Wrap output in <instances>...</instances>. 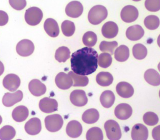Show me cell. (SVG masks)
<instances>
[{"instance_id": "obj_25", "label": "cell", "mask_w": 160, "mask_h": 140, "mask_svg": "<svg viewBox=\"0 0 160 140\" xmlns=\"http://www.w3.org/2000/svg\"><path fill=\"white\" fill-rule=\"evenodd\" d=\"M115 101V96L114 93L111 91H104L100 96V102L101 105L105 108L111 107Z\"/></svg>"}, {"instance_id": "obj_6", "label": "cell", "mask_w": 160, "mask_h": 140, "mask_svg": "<svg viewBox=\"0 0 160 140\" xmlns=\"http://www.w3.org/2000/svg\"><path fill=\"white\" fill-rule=\"evenodd\" d=\"M16 50L22 57H28L34 52V45L30 40L23 39L17 43Z\"/></svg>"}, {"instance_id": "obj_40", "label": "cell", "mask_w": 160, "mask_h": 140, "mask_svg": "<svg viewBox=\"0 0 160 140\" xmlns=\"http://www.w3.org/2000/svg\"><path fill=\"white\" fill-rule=\"evenodd\" d=\"M145 7L149 11H158L160 10V1L159 0H146L145 2Z\"/></svg>"}, {"instance_id": "obj_27", "label": "cell", "mask_w": 160, "mask_h": 140, "mask_svg": "<svg viewBox=\"0 0 160 140\" xmlns=\"http://www.w3.org/2000/svg\"><path fill=\"white\" fill-rule=\"evenodd\" d=\"M96 82L98 84L102 87L110 86L113 83V77L110 72H101L96 76Z\"/></svg>"}, {"instance_id": "obj_37", "label": "cell", "mask_w": 160, "mask_h": 140, "mask_svg": "<svg viewBox=\"0 0 160 140\" xmlns=\"http://www.w3.org/2000/svg\"><path fill=\"white\" fill-rule=\"evenodd\" d=\"M118 46V43L116 41L113 42H106L102 41L99 45V49L101 52L104 53H110L112 55L114 53L115 48Z\"/></svg>"}, {"instance_id": "obj_12", "label": "cell", "mask_w": 160, "mask_h": 140, "mask_svg": "<svg viewBox=\"0 0 160 140\" xmlns=\"http://www.w3.org/2000/svg\"><path fill=\"white\" fill-rule=\"evenodd\" d=\"M56 85L58 88L67 90L73 86V80L72 77L64 72H60L55 78Z\"/></svg>"}, {"instance_id": "obj_11", "label": "cell", "mask_w": 160, "mask_h": 140, "mask_svg": "<svg viewBox=\"0 0 160 140\" xmlns=\"http://www.w3.org/2000/svg\"><path fill=\"white\" fill-rule=\"evenodd\" d=\"M84 10L82 3L77 1H73L69 3L65 8V13L67 16L71 18H78L81 16Z\"/></svg>"}, {"instance_id": "obj_38", "label": "cell", "mask_w": 160, "mask_h": 140, "mask_svg": "<svg viewBox=\"0 0 160 140\" xmlns=\"http://www.w3.org/2000/svg\"><path fill=\"white\" fill-rule=\"evenodd\" d=\"M98 38L96 34L91 31L86 32L82 38L83 43L87 47H92L94 46L97 42Z\"/></svg>"}, {"instance_id": "obj_16", "label": "cell", "mask_w": 160, "mask_h": 140, "mask_svg": "<svg viewBox=\"0 0 160 140\" xmlns=\"http://www.w3.org/2000/svg\"><path fill=\"white\" fill-rule=\"evenodd\" d=\"M144 35V30L139 25H133L128 27L126 31V36L128 39L132 41L140 40Z\"/></svg>"}, {"instance_id": "obj_9", "label": "cell", "mask_w": 160, "mask_h": 140, "mask_svg": "<svg viewBox=\"0 0 160 140\" xmlns=\"http://www.w3.org/2000/svg\"><path fill=\"white\" fill-rule=\"evenodd\" d=\"M71 102L75 106H84L88 101V97L84 91L77 89L72 92L70 96Z\"/></svg>"}, {"instance_id": "obj_13", "label": "cell", "mask_w": 160, "mask_h": 140, "mask_svg": "<svg viewBox=\"0 0 160 140\" xmlns=\"http://www.w3.org/2000/svg\"><path fill=\"white\" fill-rule=\"evenodd\" d=\"M131 136L134 140H146L148 138V129L142 124H136L132 129Z\"/></svg>"}, {"instance_id": "obj_4", "label": "cell", "mask_w": 160, "mask_h": 140, "mask_svg": "<svg viewBox=\"0 0 160 140\" xmlns=\"http://www.w3.org/2000/svg\"><path fill=\"white\" fill-rule=\"evenodd\" d=\"M43 17L42 10L38 7H31L26 10L25 20L28 25L31 26L38 25L41 21Z\"/></svg>"}, {"instance_id": "obj_22", "label": "cell", "mask_w": 160, "mask_h": 140, "mask_svg": "<svg viewBox=\"0 0 160 140\" xmlns=\"http://www.w3.org/2000/svg\"><path fill=\"white\" fill-rule=\"evenodd\" d=\"M66 132L68 136L71 138H78L81 135L82 133V126L81 124L77 121H71L67 126Z\"/></svg>"}, {"instance_id": "obj_3", "label": "cell", "mask_w": 160, "mask_h": 140, "mask_svg": "<svg viewBox=\"0 0 160 140\" xmlns=\"http://www.w3.org/2000/svg\"><path fill=\"white\" fill-rule=\"evenodd\" d=\"M104 129L106 136L110 140H118L122 137V131L118 123L112 120L104 123Z\"/></svg>"}, {"instance_id": "obj_17", "label": "cell", "mask_w": 160, "mask_h": 140, "mask_svg": "<svg viewBox=\"0 0 160 140\" xmlns=\"http://www.w3.org/2000/svg\"><path fill=\"white\" fill-rule=\"evenodd\" d=\"M44 29L46 34L51 37H57L59 35V26L57 21L54 19H46L44 24Z\"/></svg>"}, {"instance_id": "obj_10", "label": "cell", "mask_w": 160, "mask_h": 140, "mask_svg": "<svg viewBox=\"0 0 160 140\" xmlns=\"http://www.w3.org/2000/svg\"><path fill=\"white\" fill-rule=\"evenodd\" d=\"M39 109L43 113H51L58 110V102L54 99L49 97H44L39 102Z\"/></svg>"}, {"instance_id": "obj_26", "label": "cell", "mask_w": 160, "mask_h": 140, "mask_svg": "<svg viewBox=\"0 0 160 140\" xmlns=\"http://www.w3.org/2000/svg\"><path fill=\"white\" fill-rule=\"evenodd\" d=\"M82 121L87 124H94L99 118V113L96 109H89L86 110L82 115Z\"/></svg>"}, {"instance_id": "obj_24", "label": "cell", "mask_w": 160, "mask_h": 140, "mask_svg": "<svg viewBox=\"0 0 160 140\" xmlns=\"http://www.w3.org/2000/svg\"><path fill=\"white\" fill-rule=\"evenodd\" d=\"M145 80L153 86H158L160 84V75L154 69H150L147 70L144 74Z\"/></svg>"}, {"instance_id": "obj_8", "label": "cell", "mask_w": 160, "mask_h": 140, "mask_svg": "<svg viewBox=\"0 0 160 140\" xmlns=\"http://www.w3.org/2000/svg\"><path fill=\"white\" fill-rule=\"evenodd\" d=\"M3 84L5 89L11 92H14L20 86V79L16 74H10L7 75L3 79Z\"/></svg>"}, {"instance_id": "obj_19", "label": "cell", "mask_w": 160, "mask_h": 140, "mask_svg": "<svg viewBox=\"0 0 160 140\" xmlns=\"http://www.w3.org/2000/svg\"><path fill=\"white\" fill-rule=\"evenodd\" d=\"M29 89L31 93L36 97L44 94L46 92V87L38 79H33L29 84Z\"/></svg>"}, {"instance_id": "obj_35", "label": "cell", "mask_w": 160, "mask_h": 140, "mask_svg": "<svg viewBox=\"0 0 160 140\" xmlns=\"http://www.w3.org/2000/svg\"><path fill=\"white\" fill-rule=\"evenodd\" d=\"M144 25L148 29L153 30L157 29L159 25V19L157 16L149 15L144 20Z\"/></svg>"}, {"instance_id": "obj_41", "label": "cell", "mask_w": 160, "mask_h": 140, "mask_svg": "<svg viewBox=\"0 0 160 140\" xmlns=\"http://www.w3.org/2000/svg\"><path fill=\"white\" fill-rule=\"evenodd\" d=\"M9 3L13 8L18 11L23 10L27 5L25 0H10Z\"/></svg>"}, {"instance_id": "obj_18", "label": "cell", "mask_w": 160, "mask_h": 140, "mask_svg": "<svg viewBox=\"0 0 160 140\" xmlns=\"http://www.w3.org/2000/svg\"><path fill=\"white\" fill-rule=\"evenodd\" d=\"M23 99V93L17 91L14 93H5L3 97V104L6 107H12L14 104L20 102Z\"/></svg>"}, {"instance_id": "obj_39", "label": "cell", "mask_w": 160, "mask_h": 140, "mask_svg": "<svg viewBox=\"0 0 160 140\" xmlns=\"http://www.w3.org/2000/svg\"><path fill=\"white\" fill-rule=\"evenodd\" d=\"M143 121L148 126H154L159 121L158 116L153 112H148L143 116Z\"/></svg>"}, {"instance_id": "obj_7", "label": "cell", "mask_w": 160, "mask_h": 140, "mask_svg": "<svg viewBox=\"0 0 160 140\" xmlns=\"http://www.w3.org/2000/svg\"><path fill=\"white\" fill-rule=\"evenodd\" d=\"M121 18L126 23H132L136 21L139 16L137 8L132 5H127L123 8L121 11Z\"/></svg>"}, {"instance_id": "obj_1", "label": "cell", "mask_w": 160, "mask_h": 140, "mask_svg": "<svg viewBox=\"0 0 160 140\" xmlns=\"http://www.w3.org/2000/svg\"><path fill=\"white\" fill-rule=\"evenodd\" d=\"M98 53L91 47H84L73 52L70 64L72 71L81 75L94 73L98 69Z\"/></svg>"}, {"instance_id": "obj_42", "label": "cell", "mask_w": 160, "mask_h": 140, "mask_svg": "<svg viewBox=\"0 0 160 140\" xmlns=\"http://www.w3.org/2000/svg\"><path fill=\"white\" fill-rule=\"evenodd\" d=\"M8 21V16L7 13L3 11H0V25L4 26Z\"/></svg>"}, {"instance_id": "obj_30", "label": "cell", "mask_w": 160, "mask_h": 140, "mask_svg": "<svg viewBox=\"0 0 160 140\" xmlns=\"http://www.w3.org/2000/svg\"><path fill=\"white\" fill-rule=\"evenodd\" d=\"M132 52L134 57L138 60H142L145 59L148 54L146 47L141 43L136 44L133 47Z\"/></svg>"}, {"instance_id": "obj_31", "label": "cell", "mask_w": 160, "mask_h": 140, "mask_svg": "<svg viewBox=\"0 0 160 140\" xmlns=\"http://www.w3.org/2000/svg\"><path fill=\"white\" fill-rule=\"evenodd\" d=\"M70 57V51L67 47H59L55 53V59L59 62H65Z\"/></svg>"}, {"instance_id": "obj_20", "label": "cell", "mask_w": 160, "mask_h": 140, "mask_svg": "<svg viewBox=\"0 0 160 140\" xmlns=\"http://www.w3.org/2000/svg\"><path fill=\"white\" fill-rule=\"evenodd\" d=\"M41 129V122L38 118H31L25 124V130L27 133L30 135H36L39 134Z\"/></svg>"}, {"instance_id": "obj_21", "label": "cell", "mask_w": 160, "mask_h": 140, "mask_svg": "<svg viewBox=\"0 0 160 140\" xmlns=\"http://www.w3.org/2000/svg\"><path fill=\"white\" fill-rule=\"evenodd\" d=\"M116 91L117 94L123 98H130L134 93L132 86L126 82H119L116 87Z\"/></svg>"}, {"instance_id": "obj_5", "label": "cell", "mask_w": 160, "mask_h": 140, "mask_svg": "<svg viewBox=\"0 0 160 140\" xmlns=\"http://www.w3.org/2000/svg\"><path fill=\"white\" fill-rule=\"evenodd\" d=\"M45 126L48 131L54 133L59 131L63 126V120L58 114L48 116L44 120Z\"/></svg>"}, {"instance_id": "obj_23", "label": "cell", "mask_w": 160, "mask_h": 140, "mask_svg": "<svg viewBox=\"0 0 160 140\" xmlns=\"http://www.w3.org/2000/svg\"><path fill=\"white\" fill-rule=\"evenodd\" d=\"M29 109L24 106H19L15 107L12 112L13 119L18 123L24 121L29 116Z\"/></svg>"}, {"instance_id": "obj_43", "label": "cell", "mask_w": 160, "mask_h": 140, "mask_svg": "<svg viewBox=\"0 0 160 140\" xmlns=\"http://www.w3.org/2000/svg\"><path fill=\"white\" fill-rule=\"evenodd\" d=\"M160 126H158L157 127H156L155 128L153 129L152 132V137L154 139H156V140H159L160 139V130H159Z\"/></svg>"}, {"instance_id": "obj_29", "label": "cell", "mask_w": 160, "mask_h": 140, "mask_svg": "<svg viewBox=\"0 0 160 140\" xmlns=\"http://www.w3.org/2000/svg\"><path fill=\"white\" fill-rule=\"evenodd\" d=\"M129 48L126 45H122L118 47L115 52V59L120 62L127 61L129 57Z\"/></svg>"}, {"instance_id": "obj_2", "label": "cell", "mask_w": 160, "mask_h": 140, "mask_svg": "<svg viewBox=\"0 0 160 140\" xmlns=\"http://www.w3.org/2000/svg\"><path fill=\"white\" fill-rule=\"evenodd\" d=\"M108 16V10L104 6L96 5L93 7L88 13L89 21L94 25L103 21Z\"/></svg>"}, {"instance_id": "obj_33", "label": "cell", "mask_w": 160, "mask_h": 140, "mask_svg": "<svg viewBox=\"0 0 160 140\" xmlns=\"http://www.w3.org/2000/svg\"><path fill=\"white\" fill-rule=\"evenodd\" d=\"M88 140H102L103 133L102 130L98 127H93L89 129L86 134Z\"/></svg>"}, {"instance_id": "obj_14", "label": "cell", "mask_w": 160, "mask_h": 140, "mask_svg": "<svg viewBox=\"0 0 160 140\" xmlns=\"http://www.w3.org/2000/svg\"><path fill=\"white\" fill-rule=\"evenodd\" d=\"M132 115V107L126 103L118 104L115 109V116L121 120H126L128 119Z\"/></svg>"}, {"instance_id": "obj_32", "label": "cell", "mask_w": 160, "mask_h": 140, "mask_svg": "<svg viewBox=\"0 0 160 140\" xmlns=\"http://www.w3.org/2000/svg\"><path fill=\"white\" fill-rule=\"evenodd\" d=\"M15 134V129L11 126L7 125L0 129V139L2 140L12 139Z\"/></svg>"}, {"instance_id": "obj_28", "label": "cell", "mask_w": 160, "mask_h": 140, "mask_svg": "<svg viewBox=\"0 0 160 140\" xmlns=\"http://www.w3.org/2000/svg\"><path fill=\"white\" fill-rule=\"evenodd\" d=\"M68 75L73 80V86L74 87H85L89 83V79L86 75H78L73 71H70Z\"/></svg>"}, {"instance_id": "obj_34", "label": "cell", "mask_w": 160, "mask_h": 140, "mask_svg": "<svg viewBox=\"0 0 160 140\" xmlns=\"http://www.w3.org/2000/svg\"><path fill=\"white\" fill-rule=\"evenodd\" d=\"M98 65L102 68H108L112 63V55L108 53H102L98 56Z\"/></svg>"}, {"instance_id": "obj_15", "label": "cell", "mask_w": 160, "mask_h": 140, "mask_svg": "<svg viewBox=\"0 0 160 140\" xmlns=\"http://www.w3.org/2000/svg\"><path fill=\"white\" fill-rule=\"evenodd\" d=\"M102 34L106 38H113L118 33V26L113 21H108L102 27Z\"/></svg>"}, {"instance_id": "obj_36", "label": "cell", "mask_w": 160, "mask_h": 140, "mask_svg": "<svg viewBox=\"0 0 160 140\" xmlns=\"http://www.w3.org/2000/svg\"><path fill=\"white\" fill-rule=\"evenodd\" d=\"M62 30L66 37L72 36L75 31V26L73 22L69 20H65L62 24Z\"/></svg>"}]
</instances>
